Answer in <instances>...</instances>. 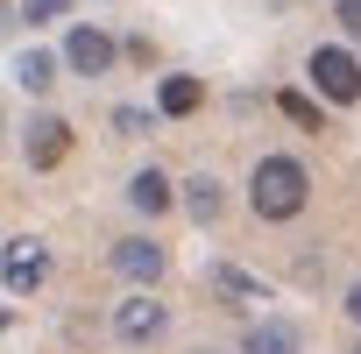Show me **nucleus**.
Wrapping results in <instances>:
<instances>
[{
  "label": "nucleus",
  "instance_id": "39448f33",
  "mask_svg": "<svg viewBox=\"0 0 361 354\" xmlns=\"http://www.w3.org/2000/svg\"><path fill=\"white\" fill-rule=\"evenodd\" d=\"M114 57H121V43H114L99 22H78V29L64 36V64H71L78 78H106V71H114Z\"/></svg>",
  "mask_w": 361,
  "mask_h": 354
},
{
  "label": "nucleus",
  "instance_id": "412c9836",
  "mask_svg": "<svg viewBox=\"0 0 361 354\" xmlns=\"http://www.w3.org/2000/svg\"><path fill=\"white\" fill-rule=\"evenodd\" d=\"M354 354H361V347H354Z\"/></svg>",
  "mask_w": 361,
  "mask_h": 354
},
{
  "label": "nucleus",
  "instance_id": "f8f14e48",
  "mask_svg": "<svg viewBox=\"0 0 361 354\" xmlns=\"http://www.w3.org/2000/svg\"><path fill=\"white\" fill-rule=\"evenodd\" d=\"M185 213H192L199 227H213V220L227 213V185H220V177H206V170H199L192 185H185Z\"/></svg>",
  "mask_w": 361,
  "mask_h": 354
},
{
  "label": "nucleus",
  "instance_id": "1a4fd4ad",
  "mask_svg": "<svg viewBox=\"0 0 361 354\" xmlns=\"http://www.w3.org/2000/svg\"><path fill=\"white\" fill-rule=\"evenodd\" d=\"M241 354H305V333L290 326V319H276V312H262L248 333H241Z\"/></svg>",
  "mask_w": 361,
  "mask_h": 354
},
{
  "label": "nucleus",
  "instance_id": "2eb2a0df",
  "mask_svg": "<svg viewBox=\"0 0 361 354\" xmlns=\"http://www.w3.org/2000/svg\"><path fill=\"white\" fill-rule=\"evenodd\" d=\"M71 15V0H22V22H57Z\"/></svg>",
  "mask_w": 361,
  "mask_h": 354
},
{
  "label": "nucleus",
  "instance_id": "9b49d317",
  "mask_svg": "<svg viewBox=\"0 0 361 354\" xmlns=\"http://www.w3.org/2000/svg\"><path fill=\"white\" fill-rule=\"evenodd\" d=\"M156 106H163L170 121H185V114H199V106H206V85H199L192 71H170V78L156 85Z\"/></svg>",
  "mask_w": 361,
  "mask_h": 354
},
{
  "label": "nucleus",
  "instance_id": "f03ea898",
  "mask_svg": "<svg viewBox=\"0 0 361 354\" xmlns=\"http://www.w3.org/2000/svg\"><path fill=\"white\" fill-rule=\"evenodd\" d=\"M305 78H312L319 99H333V106H354V99H361V57L340 50V43H319L312 64H305Z\"/></svg>",
  "mask_w": 361,
  "mask_h": 354
},
{
  "label": "nucleus",
  "instance_id": "9d476101",
  "mask_svg": "<svg viewBox=\"0 0 361 354\" xmlns=\"http://www.w3.org/2000/svg\"><path fill=\"white\" fill-rule=\"evenodd\" d=\"M128 206H135V213H170V206H177V185L149 163V170H135V177H128Z\"/></svg>",
  "mask_w": 361,
  "mask_h": 354
},
{
  "label": "nucleus",
  "instance_id": "a211bd4d",
  "mask_svg": "<svg viewBox=\"0 0 361 354\" xmlns=\"http://www.w3.org/2000/svg\"><path fill=\"white\" fill-rule=\"evenodd\" d=\"M347 319H354V326H361V283H354V291H347Z\"/></svg>",
  "mask_w": 361,
  "mask_h": 354
},
{
  "label": "nucleus",
  "instance_id": "f257e3e1",
  "mask_svg": "<svg viewBox=\"0 0 361 354\" xmlns=\"http://www.w3.org/2000/svg\"><path fill=\"white\" fill-rule=\"evenodd\" d=\"M305 199H312V177H305L298 156H262V163L248 170V206H255V220H298Z\"/></svg>",
  "mask_w": 361,
  "mask_h": 354
},
{
  "label": "nucleus",
  "instance_id": "aec40b11",
  "mask_svg": "<svg viewBox=\"0 0 361 354\" xmlns=\"http://www.w3.org/2000/svg\"><path fill=\"white\" fill-rule=\"evenodd\" d=\"M192 354H220V347H192Z\"/></svg>",
  "mask_w": 361,
  "mask_h": 354
},
{
  "label": "nucleus",
  "instance_id": "f3484780",
  "mask_svg": "<svg viewBox=\"0 0 361 354\" xmlns=\"http://www.w3.org/2000/svg\"><path fill=\"white\" fill-rule=\"evenodd\" d=\"M114 128H121V135H149V114H142V106H121Z\"/></svg>",
  "mask_w": 361,
  "mask_h": 354
},
{
  "label": "nucleus",
  "instance_id": "dca6fc26",
  "mask_svg": "<svg viewBox=\"0 0 361 354\" xmlns=\"http://www.w3.org/2000/svg\"><path fill=\"white\" fill-rule=\"evenodd\" d=\"M333 22L347 29V43H361V0H340V8H333Z\"/></svg>",
  "mask_w": 361,
  "mask_h": 354
},
{
  "label": "nucleus",
  "instance_id": "20e7f679",
  "mask_svg": "<svg viewBox=\"0 0 361 354\" xmlns=\"http://www.w3.org/2000/svg\"><path fill=\"white\" fill-rule=\"evenodd\" d=\"M0 283H8L15 298L43 291V283H50V241H43V234H15L8 248H0Z\"/></svg>",
  "mask_w": 361,
  "mask_h": 354
},
{
  "label": "nucleus",
  "instance_id": "ddd939ff",
  "mask_svg": "<svg viewBox=\"0 0 361 354\" xmlns=\"http://www.w3.org/2000/svg\"><path fill=\"white\" fill-rule=\"evenodd\" d=\"M15 85L43 99V92L57 85V57H50V50H22V57H15Z\"/></svg>",
  "mask_w": 361,
  "mask_h": 354
},
{
  "label": "nucleus",
  "instance_id": "423d86ee",
  "mask_svg": "<svg viewBox=\"0 0 361 354\" xmlns=\"http://www.w3.org/2000/svg\"><path fill=\"white\" fill-rule=\"evenodd\" d=\"M135 291H149L163 269H170V255H163V241H149V234H128V241H114V255H106Z\"/></svg>",
  "mask_w": 361,
  "mask_h": 354
},
{
  "label": "nucleus",
  "instance_id": "0eeeda50",
  "mask_svg": "<svg viewBox=\"0 0 361 354\" xmlns=\"http://www.w3.org/2000/svg\"><path fill=\"white\" fill-rule=\"evenodd\" d=\"M206 291H213L220 305H241V312L269 305V283H262L255 269H241V262H213V269H206Z\"/></svg>",
  "mask_w": 361,
  "mask_h": 354
},
{
  "label": "nucleus",
  "instance_id": "6ab92c4d",
  "mask_svg": "<svg viewBox=\"0 0 361 354\" xmlns=\"http://www.w3.org/2000/svg\"><path fill=\"white\" fill-rule=\"evenodd\" d=\"M8 326H15V312H8V305H0V333H8Z\"/></svg>",
  "mask_w": 361,
  "mask_h": 354
},
{
  "label": "nucleus",
  "instance_id": "6e6552de",
  "mask_svg": "<svg viewBox=\"0 0 361 354\" xmlns=\"http://www.w3.org/2000/svg\"><path fill=\"white\" fill-rule=\"evenodd\" d=\"M22 156H29L36 170H57V163L71 156V128H64L57 114H36V121H29V142H22Z\"/></svg>",
  "mask_w": 361,
  "mask_h": 354
},
{
  "label": "nucleus",
  "instance_id": "7ed1b4c3",
  "mask_svg": "<svg viewBox=\"0 0 361 354\" xmlns=\"http://www.w3.org/2000/svg\"><path fill=\"white\" fill-rule=\"evenodd\" d=\"M163 333H170V305H163V298L128 291V298L114 305V340H121V347H156Z\"/></svg>",
  "mask_w": 361,
  "mask_h": 354
},
{
  "label": "nucleus",
  "instance_id": "4468645a",
  "mask_svg": "<svg viewBox=\"0 0 361 354\" xmlns=\"http://www.w3.org/2000/svg\"><path fill=\"white\" fill-rule=\"evenodd\" d=\"M276 106H283V121H298V128H312V135H326V121H319V106H312L305 92H283Z\"/></svg>",
  "mask_w": 361,
  "mask_h": 354
}]
</instances>
